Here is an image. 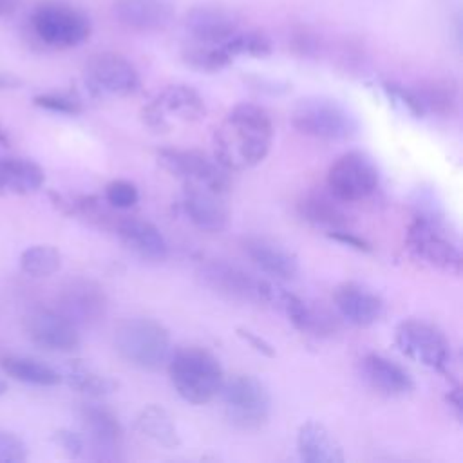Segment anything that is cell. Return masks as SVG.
I'll return each instance as SVG.
<instances>
[{"mask_svg": "<svg viewBox=\"0 0 463 463\" xmlns=\"http://www.w3.org/2000/svg\"><path fill=\"white\" fill-rule=\"evenodd\" d=\"M116 233L121 242L141 259L163 260L168 255V242L165 235L150 221L139 217L118 219Z\"/></svg>", "mask_w": 463, "mask_h": 463, "instance_id": "obj_22", "label": "cell"}, {"mask_svg": "<svg viewBox=\"0 0 463 463\" xmlns=\"http://www.w3.org/2000/svg\"><path fill=\"white\" fill-rule=\"evenodd\" d=\"M298 215L311 226L324 228L326 232L342 230L349 226V213L342 208V201L335 199L329 192H309L297 203Z\"/></svg>", "mask_w": 463, "mask_h": 463, "instance_id": "obj_26", "label": "cell"}, {"mask_svg": "<svg viewBox=\"0 0 463 463\" xmlns=\"http://www.w3.org/2000/svg\"><path fill=\"white\" fill-rule=\"evenodd\" d=\"M157 163L184 184H197L217 194H226L230 188L228 170L222 168L215 157H208L199 150L159 148Z\"/></svg>", "mask_w": 463, "mask_h": 463, "instance_id": "obj_11", "label": "cell"}, {"mask_svg": "<svg viewBox=\"0 0 463 463\" xmlns=\"http://www.w3.org/2000/svg\"><path fill=\"white\" fill-rule=\"evenodd\" d=\"M5 391H7V383L4 380H0V396L5 394Z\"/></svg>", "mask_w": 463, "mask_h": 463, "instance_id": "obj_45", "label": "cell"}, {"mask_svg": "<svg viewBox=\"0 0 463 463\" xmlns=\"http://www.w3.org/2000/svg\"><path fill=\"white\" fill-rule=\"evenodd\" d=\"M181 210L188 221L208 233H219L228 224V208L222 194L197 184H184Z\"/></svg>", "mask_w": 463, "mask_h": 463, "instance_id": "obj_17", "label": "cell"}, {"mask_svg": "<svg viewBox=\"0 0 463 463\" xmlns=\"http://www.w3.org/2000/svg\"><path fill=\"white\" fill-rule=\"evenodd\" d=\"M327 237L336 241V242H340V244H344V246H347V248H353L356 251H371V244L365 239L358 237L356 233L349 232L347 228L327 232Z\"/></svg>", "mask_w": 463, "mask_h": 463, "instance_id": "obj_39", "label": "cell"}, {"mask_svg": "<svg viewBox=\"0 0 463 463\" xmlns=\"http://www.w3.org/2000/svg\"><path fill=\"white\" fill-rule=\"evenodd\" d=\"M184 29L195 42L222 45L239 31V18L219 5H195L184 16Z\"/></svg>", "mask_w": 463, "mask_h": 463, "instance_id": "obj_18", "label": "cell"}, {"mask_svg": "<svg viewBox=\"0 0 463 463\" xmlns=\"http://www.w3.org/2000/svg\"><path fill=\"white\" fill-rule=\"evenodd\" d=\"M166 367L175 392L184 402L203 405L219 396L224 371L210 351L197 345L179 347L170 353Z\"/></svg>", "mask_w": 463, "mask_h": 463, "instance_id": "obj_2", "label": "cell"}, {"mask_svg": "<svg viewBox=\"0 0 463 463\" xmlns=\"http://www.w3.org/2000/svg\"><path fill=\"white\" fill-rule=\"evenodd\" d=\"M52 441L63 450L65 456L69 458H80L85 450V438L80 436L74 430L69 429H60L52 434Z\"/></svg>", "mask_w": 463, "mask_h": 463, "instance_id": "obj_38", "label": "cell"}, {"mask_svg": "<svg viewBox=\"0 0 463 463\" xmlns=\"http://www.w3.org/2000/svg\"><path fill=\"white\" fill-rule=\"evenodd\" d=\"M60 374H61V380H65L69 387H72L74 391L83 392L87 396H92V398L110 394L118 389L116 380H112L107 374H101L99 371H96L83 360L67 362L63 367V373H60Z\"/></svg>", "mask_w": 463, "mask_h": 463, "instance_id": "obj_28", "label": "cell"}, {"mask_svg": "<svg viewBox=\"0 0 463 463\" xmlns=\"http://www.w3.org/2000/svg\"><path fill=\"white\" fill-rule=\"evenodd\" d=\"M34 105L49 110V112H56V114H67V116H76L81 112V103L78 98L71 96V94H61V92H47V94H40L34 96Z\"/></svg>", "mask_w": 463, "mask_h": 463, "instance_id": "obj_36", "label": "cell"}, {"mask_svg": "<svg viewBox=\"0 0 463 463\" xmlns=\"http://www.w3.org/2000/svg\"><path fill=\"white\" fill-rule=\"evenodd\" d=\"M246 257L264 273L279 280H291L298 273V259L280 242L262 237L248 235L241 241Z\"/></svg>", "mask_w": 463, "mask_h": 463, "instance_id": "obj_20", "label": "cell"}, {"mask_svg": "<svg viewBox=\"0 0 463 463\" xmlns=\"http://www.w3.org/2000/svg\"><path fill=\"white\" fill-rule=\"evenodd\" d=\"M58 311L78 329L94 327L107 315V295L94 280H71L58 297Z\"/></svg>", "mask_w": 463, "mask_h": 463, "instance_id": "obj_15", "label": "cell"}, {"mask_svg": "<svg viewBox=\"0 0 463 463\" xmlns=\"http://www.w3.org/2000/svg\"><path fill=\"white\" fill-rule=\"evenodd\" d=\"M412 92L420 103L423 116H450L458 103V89L450 80H430L418 87H412Z\"/></svg>", "mask_w": 463, "mask_h": 463, "instance_id": "obj_30", "label": "cell"}, {"mask_svg": "<svg viewBox=\"0 0 463 463\" xmlns=\"http://www.w3.org/2000/svg\"><path fill=\"white\" fill-rule=\"evenodd\" d=\"M27 458V445L14 432L0 429V463H20Z\"/></svg>", "mask_w": 463, "mask_h": 463, "instance_id": "obj_37", "label": "cell"}, {"mask_svg": "<svg viewBox=\"0 0 463 463\" xmlns=\"http://www.w3.org/2000/svg\"><path fill=\"white\" fill-rule=\"evenodd\" d=\"M24 327L29 340L47 351L67 353L80 345V329L58 309L33 307L25 315Z\"/></svg>", "mask_w": 463, "mask_h": 463, "instance_id": "obj_16", "label": "cell"}, {"mask_svg": "<svg viewBox=\"0 0 463 463\" xmlns=\"http://www.w3.org/2000/svg\"><path fill=\"white\" fill-rule=\"evenodd\" d=\"M114 16L134 31L165 29L174 16V7L168 0H114Z\"/></svg>", "mask_w": 463, "mask_h": 463, "instance_id": "obj_23", "label": "cell"}, {"mask_svg": "<svg viewBox=\"0 0 463 463\" xmlns=\"http://www.w3.org/2000/svg\"><path fill=\"white\" fill-rule=\"evenodd\" d=\"M411 255L439 271L459 273L463 255L441 213H416L405 235Z\"/></svg>", "mask_w": 463, "mask_h": 463, "instance_id": "obj_4", "label": "cell"}, {"mask_svg": "<svg viewBox=\"0 0 463 463\" xmlns=\"http://www.w3.org/2000/svg\"><path fill=\"white\" fill-rule=\"evenodd\" d=\"M380 172L371 156L362 150L342 154L327 170V192L342 203H356L374 194Z\"/></svg>", "mask_w": 463, "mask_h": 463, "instance_id": "obj_10", "label": "cell"}, {"mask_svg": "<svg viewBox=\"0 0 463 463\" xmlns=\"http://www.w3.org/2000/svg\"><path fill=\"white\" fill-rule=\"evenodd\" d=\"M45 183L43 168L27 157H0V195H27Z\"/></svg>", "mask_w": 463, "mask_h": 463, "instance_id": "obj_25", "label": "cell"}, {"mask_svg": "<svg viewBox=\"0 0 463 463\" xmlns=\"http://www.w3.org/2000/svg\"><path fill=\"white\" fill-rule=\"evenodd\" d=\"M78 416L92 456L101 461L119 459L123 449V427L118 416L105 405L94 402L80 403Z\"/></svg>", "mask_w": 463, "mask_h": 463, "instance_id": "obj_13", "label": "cell"}, {"mask_svg": "<svg viewBox=\"0 0 463 463\" xmlns=\"http://www.w3.org/2000/svg\"><path fill=\"white\" fill-rule=\"evenodd\" d=\"M61 266V255L54 246L34 244L22 251L20 268L31 277L54 275Z\"/></svg>", "mask_w": 463, "mask_h": 463, "instance_id": "obj_33", "label": "cell"}, {"mask_svg": "<svg viewBox=\"0 0 463 463\" xmlns=\"http://www.w3.org/2000/svg\"><path fill=\"white\" fill-rule=\"evenodd\" d=\"M219 396L224 403V414L235 429L257 430L271 414V396L266 385L251 374L224 378Z\"/></svg>", "mask_w": 463, "mask_h": 463, "instance_id": "obj_6", "label": "cell"}, {"mask_svg": "<svg viewBox=\"0 0 463 463\" xmlns=\"http://www.w3.org/2000/svg\"><path fill=\"white\" fill-rule=\"evenodd\" d=\"M20 0H0V16L11 14L13 11H16Z\"/></svg>", "mask_w": 463, "mask_h": 463, "instance_id": "obj_43", "label": "cell"}, {"mask_svg": "<svg viewBox=\"0 0 463 463\" xmlns=\"http://www.w3.org/2000/svg\"><path fill=\"white\" fill-rule=\"evenodd\" d=\"M20 85V80L11 76V74H5V72H0V89H14Z\"/></svg>", "mask_w": 463, "mask_h": 463, "instance_id": "obj_42", "label": "cell"}, {"mask_svg": "<svg viewBox=\"0 0 463 463\" xmlns=\"http://www.w3.org/2000/svg\"><path fill=\"white\" fill-rule=\"evenodd\" d=\"M226 52L235 56H251V58H264L271 54V42L264 33L259 31H246L235 33L228 42L222 43Z\"/></svg>", "mask_w": 463, "mask_h": 463, "instance_id": "obj_34", "label": "cell"}, {"mask_svg": "<svg viewBox=\"0 0 463 463\" xmlns=\"http://www.w3.org/2000/svg\"><path fill=\"white\" fill-rule=\"evenodd\" d=\"M297 450L306 463H342V445L318 421H306L297 430Z\"/></svg>", "mask_w": 463, "mask_h": 463, "instance_id": "obj_24", "label": "cell"}, {"mask_svg": "<svg viewBox=\"0 0 463 463\" xmlns=\"http://www.w3.org/2000/svg\"><path fill=\"white\" fill-rule=\"evenodd\" d=\"M139 201V190L127 179H114L105 186V203L116 210L132 208Z\"/></svg>", "mask_w": 463, "mask_h": 463, "instance_id": "obj_35", "label": "cell"}, {"mask_svg": "<svg viewBox=\"0 0 463 463\" xmlns=\"http://www.w3.org/2000/svg\"><path fill=\"white\" fill-rule=\"evenodd\" d=\"M213 157L230 170L257 166L273 143L269 114L255 103H237L213 130Z\"/></svg>", "mask_w": 463, "mask_h": 463, "instance_id": "obj_1", "label": "cell"}, {"mask_svg": "<svg viewBox=\"0 0 463 463\" xmlns=\"http://www.w3.org/2000/svg\"><path fill=\"white\" fill-rule=\"evenodd\" d=\"M206 105L201 94L190 85L174 83L165 87L148 105L143 107V123L156 132H168L177 123H197L204 118Z\"/></svg>", "mask_w": 463, "mask_h": 463, "instance_id": "obj_9", "label": "cell"}, {"mask_svg": "<svg viewBox=\"0 0 463 463\" xmlns=\"http://www.w3.org/2000/svg\"><path fill=\"white\" fill-rule=\"evenodd\" d=\"M396 347L411 360L439 371L449 373L452 365V347L449 338L434 324L421 318H407L396 326Z\"/></svg>", "mask_w": 463, "mask_h": 463, "instance_id": "obj_8", "label": "cell"}, {"mask_svg": "<svg viewBox=\"0 0 463 463\" xmlns=\"http://www.w3.org/2000/svg\"><path fill=\"white\" fill-rule=\"evenodd\" d=\"M199 277L204 286L219 293L224 298L237 302H262V280L257 279L241 266L224 260L210 259L201 269Z\"/></svg>", "mask_w": 463, "mask_h": 463, "instance_id": "obj_14", "label": "cell"}, {"mask_svg": "<svg viewBox=\"0 0 463 463\" xmlns=\"http://www.w3.org/2000/svg\"><path fill=\"white\" fill-rule=\"evenodd\" d=\"M83 80L94 96H128L141 85L136 67L118 52L92 54L85 63Z\"/></svg>", "mask_w": 463, "mask_h": 463, "instance_id": "obj_12", "label": "cell"}, {"mask_svg": "<svg viewBox=\"0 0 463 463\" xmlns=\"http://www.w3.org/2000/svg\"><path fill=\"white\" fill-rule=\"evenodd\" d=\"M9 145V137L5 134V130L0 127V146H7Z\"/></svg>", "mask_w": 463, "mask_h": 463, "instance_id": "obj_44", "label": "cell"}, {"mask_svg": "<svg viewBox=\"0 0 463 463\" xmlns=\"http://www.w3.org/2000/svg\"><path fill=\"white\" fill-rule=\"evenodd\" d=\"M134 427L139 434L150 438L152 441L166 449H174L179 445V434H177L175 423L168 414V411L163 409L161 405L150 403L143 407L134 420Z\"/></svg>", "mask_w": 463, "mask_h": 463, "instance_id": "obj_29", "label": "cell"}, {"mask_svg": "<svg viewBox=\"0 0 463 463\" xmlns=\"http://www.w3.org/2000/svg\"><path fill=\"white\" fill-rule=\"evenodd\" d=\"M34 34L51 47H76L90 34L89 16L74 5L63 2H42L31 13Z\"/></svg>", "mask_w": 463, "mask_h": 463, "instance_id": "obj_7", "label": "cell"}, {"mask_svg": "<svg viewBox=\"0 0 463 463\" xmlns=\"http://www.w3.org/2000/svg\"><path fill=\"white\" fill-rule=\"evenodd\" d=\"M116 353L132 367L157 371L166 365L172 353L168 329L154 318L132 317L114 331Z\"/></svg>", "mask_w": 463, "mask_h": 463, "instance_id": "obj_3", "label": "cell"}, {"mask_svg": "<svg viewBox=\"0 0 463 463\" xmlns=\"http://www.w3.org/2000/svg\"><path fill=\"white\" fill-rule=\"evenodd\" d=\"M237 335H239L246 344H250L257 353H260V354H264V356H273V354H275L273 345H271L268 340H264L262 336L255 335L253 331H250V329H246V327H237Z\"/></svg>", "mask_w": 463, "mask_h": 463, "instance_id": "obj_40", "label": "cell"}, {"mask_svg": "<svg viewBox=\"0 0 463 463\" xmlns=\"http://www.w3.org/2000/svg\"><path fill=\"white\" fill-rule=\"evenodd\" d=\"M262 302H268L275 309H279L288 318V322L300 333L309 331L313 307H309L298 295L279 286L277 282L262 280Z\"/></svg>", "mask_w": 463, "mask_h": 463, "instance_id": "obj_27", "label": "cell"}, {"mask_svg": "<svg viewBox=\"0 0 463 463\" xmlns=\"http://www.w3.org/2000/svg\"><path fill=\"white\" fill-rule=\"evenodd\" d=\"M183 61L199 72H217L232 63V56L222 45L195 42L181 51Z\"/></svg>", "mask_w": 463, "mask_h": 463, "instance_id": "obj_32", "label": "cell"}, {"mask_svg": "<svg viewBox=\"0 0 463 463\" xmlns=\"http://www.w3.org/2000/svg\"><path fill=\"white\" fill-rule=\"evenodd\" d=\"M360 374L371 389L383 396L396 398L414 391L411 373L398 362L378 353H367L360 358Z\"/></svg>", "mask_w": 463, "mask_h": 463, "instance_id": "obj_19", "label": "cell"}, {"mask_svg": "<svg viewBox=\"0 0 463 463\" xmlns=\"http://www.w3.org/2000/svg\"><path fill=\"white\" fill-rule=\"evenodd\" d=\"M338 315L353 326L369 327L383 315L382 298L358 282H344L333 293Z\"/></svg>", "mask_w": 463, "mask_h": 463, "instance_id": "obj_21", "label": "cell"}, {"mask_svg": "<svg viewBox=\"0 0 463 463\" xmlns=\"http://www.w3.org/2000/svg\"><path fill=\"white\" fill-rule=\"evenodd\" d=\"M289 119L300 134L324 141H345L360 132L356 114L340 101L324 96L298 99L291 109Z\"/></svg>", "mask_w": 463, "mask_h": 463, "instance_id": "obj_5", "label": "cell"}, {"mask_svg": "<svg viewBox=\"0 0 463 463\" xmlns=\"http://www.w3.org/2000/svg\"><path fill=\"white\" fill-rule=\"evenodd\" d=\"M0 365L5 374L29 385L52 387L61 382V374L56 369L29 356H5Z\"/></svg>", "mask_w": 463, "mask_h": 463, "instance_id": "obj_31", "label": "cell"}, {"mask_svg": "<svg viewBox=\"0 0 463 463\" xmlns=\"http://www.w3.org/2000/svg\"><path fill=\"white\" fill-rule=\"evenodd\" d=\"M445 400H447L450 411L454 412V416H456L458 420H461V416H463V396H461V389H459L458 385H454V387L447 392Z\"/></svg>", "mask_w": 463, "mask_h": 463, "instance_id": "obj_41", "label": "cell"}]
</instances>
